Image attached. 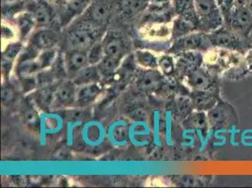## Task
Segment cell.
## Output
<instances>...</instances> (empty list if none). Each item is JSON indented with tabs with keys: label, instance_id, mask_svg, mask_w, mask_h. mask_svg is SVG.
Masks as SVG:
<instances>
[{
	"label": "cell",
	"instance_id": "1",
	"mask_svg": "<svg viewBox=\"0 0 252 188\" xmlns=\"http://www.w3.org/2000/svg\"><path fill=\"white\" fill-rule=\"evenodd\" d=\"M213 47H219L235 52H249L252 48V43L249 37L242 35L241 33L232 31L230 28L223 25L218 30L208 33Z\"/></svg>",
	"mask_w": 252,
	"mask_h": 188
},
{
	"label": "cell",
	"instance_id": "2",
	"mask_svg": "<svg viewBox=\"0 0 252 188\" xmlns=\"http://www.w3.org/2000/svg\"><path fill=\"white\" fill-rule=\"evenodd\" d=\"M98 27L87 20L78 23L66 35L65 45L68 50L88 51L98 39Z\"/></svg>",
	"mask_w": 252,
	"mask_h": 188
},
{
	"label": "cell",
	"instance_id": "3",
	"mask_svg": "<svg viewBox=\"0 0 252 188\" xmlns=\"http://www.w3.org/2000/svg\"><path fill=\"white\" fill-rule=\"evenodd\" d=\"M200 20L199 31L210 33L224 25V16L216 0H194Z\"/></svg>",
	"mask_w": 252,
	"mask_h": 188
},
{
	"label": "cell",
	"instance_id": "4",
	"mask_svg": "<svg viewBox=\"0 0 252 188\" xmlns=\"http://www.w3.org/2000/svg\"><path fill=\"white\" fill-rule=\"evenodd\" d=\"M207 117L210 128L214 130L230 129L237 124V115L232 105L221 100L207 112Z\"/></svg>",
	"mask_w": 252,
	"mask_h": 188
},
{
	"label": "cell",
	"instance_id": "5",
	"mask_svg": "<svg viewBox=\"0 0 252 188\" xmlns=\"http://www.w3.org/2000/svg\"><path fill=\"white\" fill-rule=\"evenodd\" d=\"M213 47L209 34L205 32H192L189 35L175 40L169 52L180 54L187 51H201L208 50Z\"/></svg>",
	"mask_w": 252,
	"mask_h": 188
},
{
	"label": "cell",
	"instance_id": "6",
	"mask_svg": "<svg viewBox=\"0 0 252 188\" xmlns=\"http://www.w3.org/2000/svg\"><path fill=\"white\" fill-rule=\"evenodd\" d=\"M224 25L250 38L252 31V11L248 6L235 5L224 18Z\"/></svg>",
	"mask_w": 252,
	"mask_h": 188
},
{
	"label": "cell",
	"instance_id": "7",
	"mask_svg": "<svg viewBox=\"0 0 252 188\" xmlns=\"http://www.w3.org/2000/svg\"><path fill=\"white\" fill-rule=\"evenodd\" d=\"M102 44L105 55L104 61L115 68L126 54V42L119 34L109 32L106 34Z\"/></svg>",
	"mask_w": 252,
	"mask_h": 188
},
{
	"label": "cell",
	"instance_id": "8",
	"mask_svg": "<svg viewBox=\"0 0 252 188\" xmlns=\"http://www.w3.org/2000/svg\"><path fill=\"white\" fill-rule=\"evenodd\" d=\"M26 11L32 14L36 26L41 28L50 26L56 18L55 10L47 0H30L26 5Z\"/></svg>",
	"mask_w": 252,
	"mask_h": 188
},
{
	"label": "cell",
	"instance_id": "9",
	"mask_svg": "<svg viewBox=\"0 0 252 188\" xmlns=\"http://www.w3.org/2000/svg\"><path fill=\"white\" fill-rule=\"evenodd\" d=\"M187 80L192 91H208L216 92L218 86L216 79L209 72L200 67L187 75Z\"/></svg>",
	"mask_w": 252,
	"mask_h": 188
},
{
	"label": "cell",
	"instance_id": "10",
	"mask_svg": "<svg viewBox=\"0 0 252 188\" xmlns=\"http://www.w3.org/2000/svg\"><path fill=\"white\" fill-rule=\"evenodd\" d=\"M203 57L200 51H187L178 54L175 62L176 73L180 76H186L194 70L201 67Z\"/></svg>",
	"mask_w": 252,
	"mask_h": 188
},
{
	"label": "cell",
	"instance_id": "11",
	"mask_svg": "<svg viewBox=\"0 0 252 188\" xmlns=\"http://www.w3.org/2000/svg\"><path fill=\"white\" fill-rule=\"evenodd\" d=\"M163 84V76L157 69H148L137 77V88L142 93H157Z\"/></svg>",
	"mask_w": 252,
	"mask_h": 188
},
{
	"label": "cell",
	"instance_id": "12",
	"mask_svg": "<svg viewBox=\"0 0 252 188\" xmlns=\"http://www.w3.org/2000/svg\"><path fill=\"white\" fill-rule=\"evenodd\" d=\"M78 87L74 81H64L56 88L55 106L71 107L75 105Z\"/></svg>",
	"mask_w": 252,
	"mask_h": 188
},
{
	"label": "cell",
	"instance_id": "13",
	"mask_svg": "<svg viewBox=\"0 0 252 188\" xmlns=\"http://www.w3.org/2000/svg\"><path fill=\"white\" fill-rule=\"evenodd\" d=\"M63 58L67 74L71 77H74L80 70L90 65L88 61V51L84 50H68L64 53Z\"/></svg>",
	"mask_w": 252,
	"mask_h": 188
},
{
	"label": "cell",
	"instance_id": "14",
	"mask_svg": "<svg viewBox=\"0 0 252 188\" xmlns=\"http://www.w3.org/2000/svg\"><path fill=\"white\" fill-rule=\"evenodd\" d=\"M194 110L208 112L220 100L219 95L214 92L208 91H192L189 94Z\"/></svg>",
	"mask_w": 252,
	"mask_h": 188
},
{
	"label": "cell",
	"instance_id": "15",
	"mask_svg": "<svg viewBox=\"0 0 252 188\" xmlns=\"http://www.w3.org/2000/svg\"><path fill=\"white\" fill-rule=\"evenodd\" d=\"M59 41L58 35L52 30L42 29L32 35L30 44L33 45L39 51H44L55 48Z\"/></svg>",
	"mask_w": 252,
	"mask_h": 188
},
{
	"label": "cell",
	"instance_id": "16",
	"mask_svg": "<svg viewBox=\"0 0 252 188\" xmlns=\"http://www.w3.org/2000/svg\"><path fill=\"white\" fill-rule=\"evenodd\" d=\"M110 15L109 6L105 2L97 1L92 3L87 9L85 20L94 24L96 27H101L105 24Z\"/></svg>",
	"mask_w": 252,
	"mask_h": 188
},
{
	"label": "cell",
	"instance_id": "17",
	"mask_svg": "<svg viewBox=\"0 0 252 188\" xmlns=\"http://www.w3.org/2000/svg\"><path fill=\"white\" fill-rule=\"evenodd\" d=\"M22 120L24 124L33 131H38L41 126V117L37 106L32 98H26L21 105Z\"/></svg>",
	"mask_w": 252,
	"mask_h": 188
},
{
	"label": "cell",
	"instance_id": "18",
	"mask_svg": "<svg viewBox=\"0 0 252 188\" xmlns=\"http://www.w3.org/2000/svg\"><path fill=\"white\" fill-rule=\"evenodd\" d=\"M101 92H102V88L97 82L87 84L84 86L78 87L75 105L81 108V107H86L88 105H92L98 98Z\"/></svg>",
	"mask_w": 252,
	"mask_h": 188
},
{
	"label": "cell",
	"instance_id": "19",
	"mask_svg": "<svg viewBox=\"0 0 252 188\" xmlns=\"http://www.w3.org/2000/svg\"><path fill=\"white\" fill-rule=\"evenodd\" d=\"M32 99L40 110L47 112L55 106L56 88L54 89L52 86L40 88L36 93L32 94Z\"/></svg>",
	"mask_w": 252,
	"mask_h": 188
},
{
	"label": "cell",
	"instance_id": "20",
	"mask_svg": "<svg viewBox=\"0 0 252 188\" xmlns=\"http://www.w3.org/2000/svg\"><path fill=\"white\" fill-rule=\"evenodd\" d=\"M182 125L185 130L198 131L201 133H206L210 127L207 113L197 110L193 111L182 121Z\"/></svg>",
	"mask_w": 252,
	"mask_h": 188
},
{
	"label": "cell",
	"instance_id": "21",
	"mask_svg": "<svg viewBox=\"0 0 252 188\" xmlns=\"http://www.w3.org/2000/svg\"><path fill=\"white\" fill-rule=\"evenodd\" d=\"M130 126L124 121H117L108 130V137L116 145H124L130 139Z\"/></svg>",
	"mask_w": 252,
	"mask_h": 188
},
{
	"label": "cell",
	"instance_id": "22",
	"mask_svg": "<svg viewBox=\"0 0 252 188\" xmlns=\"http://www.w3.org/2000/svg\"><path fill=\"white\" fill-rule=\"evenodd\" d=\"M23 51V43L21 42H11L2 53V70L6 75L11 73L13 63Z\"/></svg>",
	"mask_w": 252,
	"mask_h": 188
},
{
	"label": "cell",
	"instance_id": "23",
	"mask_svg": "<svg viewBox=\"0 0 252 188\" xmlns=\"http://www.w3.org/2000/svg\"><path fill=\"white\" fill-rule=\"evenodd\" d=\"M100 75L101 72L97 65H88L74 75L73 81L77 87H80L87 84L98 82Z\"/></svg>",
	"mask_w": 252,
	"mask_h": 188
},
{
	"label": "cell",
	"instance_id": "24",
	"mask_svg": "<svg viewBox=\"0 0 252 188\" xmlns=\"http://www.w3.org/2000/svg\"><path fill=\"white\" fill-rule=\"evenodd\" d=\"M173 3L174 11L178 16L195 22L200 26V20L197 14L194 0H173Z\"/></svg>",
	"mask_w": 252,
	"mask_h": 188
},
{
	"label": "cell",
	"instance_id": "25",
	"mask_svg": "<svg viewBox=\"0 0 252 188\" xmlns=\"http://www.w3.org/2000/svg\"><path fill=\"white\" fill-rule=\"evenodd\" d=\"M63 3V17L68 21L72 17L83 13L91 5V0H65Z\"/></svg>",
	"mask_w": 252,
	"mask_h": 188
},
{
	"label": "cell",
	"instance_id": "26",
	"mask_svg": "<svg viewBox=\"0 0 252 188\" xmlns=\"http://www.w3.org/2000/svg\"><path fill=\"white\" fill-rule=\"evenodd\" d=\"M200 26L195 22L178 16L173 25V36L178 39L192 32L199 31Z\"/></svg>",
	"mask_w": 252,
	"mask_h": 188
},
{
	"label": "cell",
	"instance_id": "27",
	"mask_svg": "<svg viewBox=\"0 0 252 188\" xmlns=\"http://www.w3.org/2000/svg\"><path fill=\"white\" fill-rule=\"evenodd\" d=\"M173 110L175 116L180 120L184 121L189 114L194 111L190 96L182 94L181 96L176 97L173 103Z\"/></svg>",
	"mask_w": 252,
	"mask_h": 188
},
{
	"label": "cell",
	"instance_id": "28",
	"mask_svg": "<svg viewBox=\"0 0 252 188\" xmlns=\"http://www.w3.org/2000/svg\"><path fill=\"white\" fill-rule=\"evenodd\" d=\"M16 25L18 27L20 37L22 40H24L32 33L34 27H36V22L32 17V14L29 11H26L17 16Z\"/></svg>",
	"mask_w": 252,
	"mask_h": 188
},
{
	"label": "cell",
	"instance_id": "29",
	"mask_svg": "<svg viewBox=\"0 0 252 188\" xmlns=\"http://www.w3.org/2000/svg\"><path fill=\"white\" fill-rule=\"evenodd\" d=\"M135 59L137 63L145 69H157L158 68V60L157 57L148 51L138 50L136 52Z\"/></svg>",
	"mask_w": 252,
	"mask_h": 188
},
{
	"label": "cell",
	"instance_id": "30",
	"mask_svg": "<svg viewBox=\"0 0 252 188\" xmlns=\"http://www.w3.org/2000/svg\"><path fill=\"white\" fill-rule=\"evenodd\" d=\"M105 51L102 42H96L88 50V61L90 65H99L105 59Z\"/></svg>",
	"mask_w": 252,
	"mask_h": 188
},
{
	"label": "cell",
	"instance_id": "31",
	"mask_svg": "<svg viewBox=\"0 0 252 188\" xmlns=\"http://www.w3.org/2000/svg\"><path fill=\"white\" fill-rule=\"evenodd\" d=\"M158 67L161 73L168 77H170L176 73L175 61L170 56H162L158 60Z\"/></svg>",
	"mask_w": 252,
	"mask_h": 188
},
{
	"label": "cell",
	"instance_id": "32",
	"mask_svg": "<svg viewBox=\"0 0 252 188\" xmlns=\"http://www.w3.org/2000/svg\"><path fill=\"white\" fill-rule=\"evenodd\" d=\"M17 92L15 87L9 81L4 82L1 89V98L4 105H11L15 102Z\"/></svg>",
	"mask_w": 252,
	"mask_h": 188
},
{
	"label": "cell",
	"instance_id": "33",
	"mask_svg": "<svg viewBox=\"0 0 252 188\" xmlns=\"http://www.w3.org/2000/svg\"><path fill=\"white\" fill-rule=\"evenodd\" d=\"M57 58H58L57 50L55 48H52V49L41 51L39 56L37 57V60L40 63L42 70H44V69L50 68L55 63V61L57 60Z\"/></svg>",
	"mask_w": 252,
	"mask_h": 188
},
{
	"label": "cell",
	"instance_id": "34",
	"mask_svg": "<svg viewBox=\"0 0 252 188\" xmlns=\"http://www.w3.org/2000/svg\"><path fill=\"white\" fill-rule=\"evenodd\" d=\"M23 10H26V5H23L20 1L5 2L3 6V16L11 17L18 14Z\"/></svg>",
	"mask_w": 252,
	"mask_h": 188
},
{
	"label": "cell",
	"instance_id": "35",
	"mask_svg": "<svg viewBox=\"0 0 252 188\" xmlns=\"http://www.w3.org/2000/svg\"><path fill=\"white\" fill-rule=\"evenodd\" d=\"M128 115L130 116V118L133 119L134 121H136L137 123H143L147 119V109L143 105H134L131 107Z\"/></svg>",
	"mask_w": 252,
	"mask_h": 188
},
{
	"label": "cell",
	"instance_id": "36",
	"mask_svg": "<svg viewBox=\"0 0 252 188\" xmlns=\"http://www.w3.org/2000/svg\"><path fill=\"white\" fill-rule=\"evenodd\" d=\"M142 0H123L121 3L122 11L128 14L136 13L142 8Z\"/></svg>",
	"mask_w": 252,
	"mask_h": 188
},
{
	"label": "cell",
	"instance_id": "37",
	"mask_svg": "<svg viewBox=\"0 0 252 188\" xmlns=\"http://www.w3.org/2000/svg\"><path fill=\"white\" fill-rule=\"evenodd\" d=\"M19 79H20L22 90H23L24 94L32 93L36 88H39L36 75L24 76V77H21V78H19Z\"/></svg>",
	"mask_w": 252,
	"mask_h": 188
},
{
	"label": "cell",
	"instance_id": "38",
	"mask_svg": "<svg viewBox=\"0 0 252 188\" xmlns=\"http://www.w3.org/2000/svg\"><path fill=\"white\" fill-rule=\"evenodd\" d=\"M218 3L224 18L230 13V11L235 6V0H216Z\"/></svg>",
	"mask_w": 252,
	"mask_h": 188
},
{
	"label": "cell",
	"instance_id": "39",
	"mask_svg": "<svg viewBox=\"0 0 252 188\" xmlns=\"http://www.w3.org/2000/svg\"><path fill=\"white\" fill-rule=\"evenodd\" d=\"M1 31H2V38H4V39H11L14 36L11 29L6 27V26H3Z\"/></svg>",
	"mask_w": 252,
	"mask_h": 188
},
{
	"label": "cell",
	"instance_id": "40",
	"mask_svg": "<svg viewBox=\"0 0 252 188\" xmlns=\"http://www.w3.org/2000/svg\"><path fill=\"white\" fill-rule=\"evenodd\" d=\"M246 64L248 65L249 69L252 71V47L249 50L247 58H246Z\"/></svg>",
	"mask_w": 252,
	"mask_h": 188
},
{
	"label": "cell",
	"instance_id": "41",
	"mask_svg": "<svg viewBox=\"0 0 252 188\" xmlns=\"http://www.w3.org/2000/svg\"><path fill=\"white\" fill-rule=\"evenodd\" d=\"M169 0H148V2L151 4V5H154V6H162V5H165L167 4Z\"/></svg>",
	"mask_w": 252,
	"mask_h": 188
},
{
	"label": "cell",
	"instance_id": "42",
	"mask_svg": "<svg viewBox=\"0 0 252 188\" xmlns=\"http://www.w3.org/2000/svg\"><path fill=\"white\" fill-rule=\"evenodd\" d=\"M249 8H250V10L252 11V0H249V2H248V5H247Z\"/></svg>",
	"mask_w": 252,
	"mask_h": 188
},
{
	"label": "cell",
	"instance_id": "43",
	"mask_svg": "<svg viewBox=\"0 0 252 188\" xmlns=\"http://www.w3.org/2000/svg\"><path fill=\"white\" fill-rule=\"evenodd\" d=\"M12 1H20V0H4V2H12Z\"/></svg>",
	"mask_w": 252,
	"mask_h": 188
},
{
	"label": "cell",
	"instance_id": "44",
	"mask_svg": "<svg viewBox=\"0 0 252 188\" xmlns=\"http://www.w3.org/2000/svg\"><path fill=\"white\" fill-rule=\"evenodd\" d=\"M250 40H251V41L252 40V31L251 32V34H250Z\"/></svg>",
	"mask_w": 252,
	"mask_h": 188
}]
</instances>
